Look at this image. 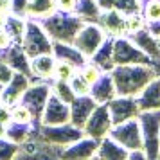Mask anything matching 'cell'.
I'll return each instance as SVG.
<instances>
[{"mask_svg": "<svg viewBox=\"0 0 160 160\" xmlns=\"http://www.w3.org/2000/svg\"><path fill=\"white\" fill-rule=\"evenodd\" d=\"M110 74L115 85L117 95L130 97H137L140 90L157 78L153 65H115Z\"/></svg>", "mask_w": 160, "mask_h": 160, "instance_id": "cell-1", "label": "cell"}, {"mask_svg": "<svg viewBox=\"0 0 160 160\" xmlns=\"http://www.w3.org/2000/svg\"><path fill=\"white\" fill-rule=\"evenodd\" d=\"M38 22L42 23V27L52 42H63V43H72L76 34L85 23L76 13H61V11H54Z\"/></svg>", "mask_w": 160, "mask_h": 160, "instance_id": "cell-2", "label": "cell"}, {"mask_svg": "<svg viewBox=\"0 0 160 160\" xmlns=\"http://www.w3.org/2000/svg\"><path fill=\"white\" fill-rule=\"evenodd\" d=\"M137 119L142 133V151L148 160H157L160 155V110L140 112Z\"/></svg>", "mask_w": 160, "mask_h": 160, "instance_id": "cell-3", "label": "cell"}, {"mask_svg": "<svg viewBox=\"0 0 160 160\" xmlns=\"http://www.w3.org/2000/svg\"><path fill=\"white\" fill-rule=\"evenodd\" d=\"M22 49L29 58L40 56V54H51L52 52V40L49 34L45 32L42 23L34 20V18H27L25 20V31L22 36Z\"/></svg>", "mask_w": 160, "mask_h": 160, "instance_id": "cell-4", "label": "cell"}, {"mask_svg": "<svg viewBox=\"0 0 160 160\" xmlns=\"http://www.w3.org/2000/svg\"><path fill=\"white\" fill-rule=\"evenodd\" d=\"M85 135L81 128L74 126L70 122L65 124H54V126H47V124H40L36 131V138L42 140L45 144L54 146V148H65V146L76 142L78 138Z\"/></svg>", "mask_w": 160, "mask_h": 160, "instance_id": "cell-5", "label": "cell"}, {"mask_svg": "<svg viewBox=\"0 0 160 160\" xmlns=\"http://www.w3.org/2000/svg\"><path fill=\"white\" fill-rule=\"evenodd\" d=\"M113 63L115 65H153V59L146 56L128 36L113 38Z\"/></svg>", "mask_w": 160, "mask_h": 160, "instance_id": "cell-6", "label": "cell"}, {"mask_svg": "<svg viewBox=\"0 0 160 160\" xmlns=\"http://www.w3.org/2000/svg\"><path fill=\"white\" fill-rule=\"evenodd\" d=\"M51 94V81H31L27 90L20 97V104H23L32 113V117L40 122V115H42Z\"/></svg>", "mask_w": 160, "mask_h": 160, "instance_id": "cell-7", "label": "cell"}, {"mask_svg": "<svg viewBox=\"0 0 160 160\" xmlns=\"http://www.w3.org/2000/svg\"><path fill=\"white\" fill-rule=\"evenodd\" d=\"M108 137H112L130 153L142 149V133H140L138 119H130V121H124L121 124H113Z\"/></svg>", "mask_w": 160, "mask_h": 160, "instance_id": "cell-8", "label": "cell"}, {"mask_svg": "<svg viewBox=\"0 0 160 160\" xmlns=\"http://www.w3.org/2000/svg\"><path fill=\"white\" fill-rule=\"evenodd\" d=\"M106 36H108V34L102 31V27L99 23L88 22V23H83V27H81L79 32L74 38L72 45L83 54V56L90 58V56L99 49V45L106 40Z\"/></svg>", "mask_w": 160, "mask_h": 160, "instance_id": "cell-9", "label": "cell"}, {"mask_svg": "<svg viewBox=\"0 0 160 160\" xmlns=\"http://www.w3.org/2000/svg\"><path fill=\"white\" fill-rule=\"evenodd\" d=\"M112 128H113V122H112V117H110L108 106L106 104H97L81 130L87 137L99 142L101 138L108 137Z\"/></svg>", "mask_w": 160, "mask_h": 160, "instance_id": "cell-10", "label": "cell"}, {"mask_svg": "<svg viewBox=\"0 0 160 160\" xmlns=\"http://www.w3.org/2000/svg\"><path fill=\"white\" fill-rule=\"evenodd\" d=\"M15 160H61V157H59V148L45 144L34 137L18 146Z\"/></svg>", "mask_w": 160, "mask_h": 160, "instance_id": "cell-11", "label": "cell"}, {"mask_svg": "<svg viewBox=\"0 0 160 160\" xmlns=\"http://www.w3.org/2000/svg\"><path fill=\"white\" fill-rule=\"evenodd\" d=\"M106 106H108L113 124H121L124 121H130V119H137L138 113H140L137 99L130 97V95H115L110 102H106Z\"/></svg>", "mask_w": 160, "mask_h": 160, "instance_id": "cell-12", "label": "cell"}, {"mask_svg": "<svg viewBox=\"0 0 160 160\" xmlns=\"http://www.w3.org/2000/svg\"><path fill=\"white\" fill-rule=\"evenodd\" d=\"M68 121H70L68 102L61 101V99H58L54 94H51L43 112H42V115H40V124L54 126V124H65V122H68Z\"/></svg>", "mask_w": 160, "mask_h": 160, "instance_id": "cell-13", "label": "cell"}, {"mask_svg": "<svg viewBox=\"0 0 160 160\" xmlns=\"http://www.w3.org/2000/svg\"><path fill=\"white\" fill-rule=\"evenodd\" d=\"M95 151H97V140L83 135L76 142L61 148L59 157L61 160H90L95 157Z\"/></svg>", "mask_w": 160, "mask_h": 160, "instance_id": "cell-14", "label": "cell"}, {"mask_svg": "<svg viewBox=\"0 0 160 160\" xmlns=\"http://www.w3.org/2000/svg\"><path fill=\"white\" fill-rule=\"evenodd\" d=\"M31 78L25 74L15 72V76L11 78L9 83H6L2 90H0V101L8 106H15L20 102V97L23 95V92L27 90V87L31 85Z\"/></svg>", "mask_w": 160, "mask_h": 160, "instance_id": "cell-15", "label": "cell"}, {"mask_svg": "<svg viewBox=\"0 0 160 160\" xmlns=\"http://www.w3.org/2000/svg\"><path fill=\"white\" fill-rule=\"evenodd\" d=\"M95 106H97V102L90 97V94L76 95L72 101L68 102V110H70V121L68 122L78 126V128H83Z\"/></svg>", "mask_w": 160, "mask_h": 160, "instance_id": "cell-16", "label": "cell"}, {"mask_svg": "<svg viewBox=\"0 0 160 160\" xmlns=\"http://www.w3.org/2000/svg\"><path fill=\"white\" fill-rule=\"evenodd\" d=\"M99 25L102 27V31L112 38L117 36H126L128 34V16L117 11H102L99 16Z\"/></svg>", "mask_w": 160, "mask_h": 160, "instance_id": "cell-17", "label": "cell"}, {"mask_svg": "<svg viewBox=\"0 0 160 160\" xmlns=\"http://www.w3.org/2000/svg\"><path fill=\"white\" fill-rule=\"evenodd\" d=\"M88 94H90V97H92L97 104H106V102L112 101L117 95L115 85H113V79H112V74L102 72L101 76L92 83Z\"/></svg>", "mask_w": 160, "mask_h": 160, "instance_id": "cell-18", "label": "cell"}, {"mask_svg": "<svg viewBox=\"0 0 160 160\" xmlns=\"http://www.w3.org/2000/svg\"><path fill=\"white\" fill-rule=\"evenodd\" d=\"M128 38H130L133 43L137 45L140 51L144 52L146 56H149V58L155 61V59L160 58V45H158V38L155 36L153 32H149L148 31V27H140L138 31H135V32H131V34H128Z\"/></svg>", "mask_w": 160, "mask_h": 160, "instance_id": "cell-19", "label": "cell"}, {"mask_svg": "<svg viewBox=\"0 0 160 160\" xmlns=\"http://www.w3.org/2000/svg\"><path fill=\"white\" fill-rule=\"evenodd\" d=\"M140 112H157L160 110V78L157 76L146 85L135 97Z\"/></svg>", "mask_w": 160, "mask_h": 160, "instance_id": "cell-20", "label": "cell"}, {"mask_svg": "<svg viewBox=\"0 0 160 160\" xmlns=\"http://www.w3.org/2000/svg\"><path fill=\"white\" fill-rule=\"evenodd\" d=\"M56 67V58L51 54H40L31 58L29 61V70H31V79L32 81H51Z\"/></svg>", "mask_w": 160, "mask_h": 160, "instance_id": "cell-21", "label": "cell"}, {"mask_svg": "<svg viewBox=\"0 0 160 160\" xmlns=\"http://www.w3.org/2000/svg\"><path fill=\"white\" fill-rule=\"evenodd\" d=\"M0 58L4 59L15 72H20V74H25L31 78V70H29V61L31 58L25 54V51L22 49L20 43H11L6 49V51L0 54Z\"/></svg>", "mask_w": 160, "mask_h": 160, "instance_id": "cell-22", "label": "cell"}, {"mask_svg": "<svg viewBox=\"0 0 160 160\" xmlns=\"http://www.w3.org/2000/svg\"><path fill=\"white\" fill-rule=\"evenodd\" d=\"M40 122L34 121V122H16V121H9L6 124V138H9L11 142L15 144H23L31 138L36 137V131Z\"/></svg>", "mask_w": 160, "mask_h": 160, "instance_id": "cell-23", "label": "cell"}, {"mask_svg": "<svg viewBox=\"0 0 160 160\" xmlns=\"http://www.w3.org/2000/svg\"><path fill=\"white\" fill-rule=\"evenodd\" d=\"M52 56L56 61H65L74 68H81L88 61L87 56H83L72 43H63V42H52Z\"/></svg>", "mask_w": 160, "mask_h": 160, "instance_id": "cell-24", "label": "cell"}, {"mask_svg": "<svg viewBox=\"0 0 160 160\" xmlns=\"http://www.w3.org/2000/svg\"><path fill=\"white\" fill-rule=\"evenodd\" d=\"M95 157L99 160H128L130 151L115 142L112 137H104L97 142V151Z\"/></svg>", "mask_w": 160, "mask_h": 160, "instance_id": "cell-25", "label": "cell"}, {"mask_svg": "<svg viewBox=\"0 0 160 160\" xmlns=\"http://www.w3.org/2000/svg\"><path fill=\"white\" fill-rule=\"evenodd\" d=\"M88 61H92L101 72H110L115 63H113V38L106 36V40L99 45V49L88 58Z\"/></svg>", "mask_w": 160, "mask_h": 160, "instance_id": "cell-26", "label": "cell"}, {"mask_svg": "<svg viewBox=\"0 0 160 160\" xmlns=\"http://www.w3.org/2000/svg\"><path fill=\"white\" fill-rule=\"evenodd\" d=\"M140 16L144 20V25L155 36H160V0H140Z\"/></svg>", "mask_w": 160, "mask_h": 160, "instance_id": "cell-27", "label": "cell"}, {"mask_svg": "<svg viewBox=\"0 0 160 160\" xmlns=\"http://www.w3.org/2000/svg\"><path fill=\"white\" fill-rule=\"evenodd\" d=\"M99 8L102 11H117L122 15L130 16V15H140V8L142 2L140 0H97Z\"/></svg>", "mask_w": 160, "mask_h": 160, "instance_id": "cell-28", "label": "cell"}, {"mask_svg": "<svg viewBox=\"0 0 160 160\" xmlns=\"http://www.w3.org/2000/svg\"><path fill=\"white\" fill-rule=\"evenodd\" d=\"M74 13L79 16L85 23H97L99 22V16H101L102 9L99 8L97 0H78Z\"/></svg>", "mask_w": 160, "mask_h": 160, "instance_id": "cell-29", "label": "cell"}, {"mask_svg": "<svg viewBox=\"0 0 160 160\" xmlns=\"http://www.w3.org/2000/svg\"><path fill=\"white\" fill-rule=\"evenodd\" d=\"M25 20L27 18H20V16H13L8 15L4 20V31L8 32V36L11 38V43H20L25 31Z\"/></svg>", "mask_w": 160, "mask_h": 160, "instance_id": "cell-30", "label": "cell"}, {"mask_svg": "<svg viewBox=\"0 0 160 160\" xmlns=\"http://www.w3.org/2000/svg\"><path fill=\"white\" fill-rule=\"evenodd\" d=\"M56 11L54 0H29V8H27V18L42 20L45 16Z\"/></svg>", "mask_w": 160, "mask_h": 160, "instance_id": "cell-31", "label": "cell"}, {"mask_svg": "<svg viewBox=\"0 0 160 160\" xmlns=\"http://www.w3.org/2000/svg\"><path fill=\"white\" fill-rule=\"evenodd\" d=\"M51 92L58 99H61V101L65 102H70L76 97V94H74L72 87H70V83L68 81H59V79H52L51 81Z\"/></svg>", "mask_w": 160, "mask_h": 160, "instance_id": "cell-32", "label": "cell"}, {"mask_svg": "<svg viewBox=\"0 0 160 160\" xmlns=\"http://www.w3.org/2000/svg\"><path fill=\"white\" fill-rule=\"evenodd\" d=\"M78 68H74L72 65H68L65 61H56L54 67V74H52V79H59V81H70L72 76L76 74ZM51 79V81H52Z\"/></svg>", "mask_w": 160, "mask_h": 160, "instance_id": "cell-33", "label": "cell"}, {"mask_svg": "<svg viewBox=\"0 0 160 160\" xmlns=\"http://www.w3.org/2000/svg\"><path fill=\"white\" fill-rule=\"evenodd\" d=\"M11 121H16V122H34L36 119L32 117V113L23 104L18 102L15 106H11Z\"/></svg>", "mask_w": 160, "mask_h": 160, "instance_id": "cell-34", "label": "cell"}, {"mask_svg": "<svg viewBox=\"0 0 160 160\" xmlns=\"http://www.w3.org/2000/svg\"><path fill=\"white\" fill-rule=\"evenodd\" d=\"M18 153V144L11 142L9 138H0V160H15Z\"/></svg>", "mask_w": 160, "mask_h": 160, "instance_id": "cell-35", "label": "cell"}, {"mask_svg": "<svg viewBox=\"0 0 160 160\" xmlns=\"http://www.w3.org/2000/svg\"><path fill=\"white\" fill-rule=\"evenodd\" d=\"M78 72H79L83 78H85V81H87L90 87H92V83H94V81L102 74L101 70H99V68L94 65V63H92V61H87V63L81 67V68H78Z\"/></svg>", "mask_w": 160, "mask_h": 160, "instance_id": "cell-36", "label": "cell"}, {"mask_svg": "<svg viewBox=\"0 0 160 160\" xmlns=\"http://www.w3.org/2000/svg\"><path fill=\"white\" fill-rule=\"evenodd\" d=\"M68 83H70V87H72V90H74L76 95H85V94L90 92V85L85 81V78H83L78 70H76V74L72 76V79L68 81Z\"/></svg>", "mask_w": 160, "mask_h": 160, "instance_id": "cell-37", "label": "cell"}, {"mask_svg": "<svg viewBox=\"0 0 160 160\" xmlns=\"http://www.w3.org/2000/svg\"><path fill=\"white\" fill-rule=\"evenodd\" d=\"M27 8L29 0H9V15L27 18Z\"/></svg>", "mask_w": 160, "mask_h": 160, "instance_id": "cell-38", "label": "cell"}, {"mask_svg": "<svg viewBox=\"0 0 160 160\" xmlns=\"http://www.w3.org/2000/svg\"><path fill=\"white\" fill-rule=\"evenodd\" d=\"M13 76H15V70H13V68H11L4 59L0 58V85L4 87L6 83H9Z\"/></svg>", "mask_w": 160, "mask_h": 160, "instance_id": "cell-39", "label": "cell"}, {"mask_svg": "<svg viewBox=\"0 0 160 160\" xmlns=\"http://www.w3.org/2000/svg\"><path fill=\"white\" fill-rule=\"evenodd\" d=\"M76 4H78V0H54L56 11H61V13H74Z\"/></svg>", "mask_w": 160, "mask_h": 160, "instance_id": "cell-40", "label": "cell"}, {"mask_svg": "<svg viewBox=\"0 0 160 160\" xmlns=\"http://www.w3.org/2000/svg\"><path fill=\"white\" fill-rule=\"evenodd\" d=\"M9 121H11V106H8V104H4L0 101V122L8 124Z\"/></svg>", "mask_w": 160, "mask_h": 160, "instance_id": "cell-41", "label": "cell"}, {"mask_svg": "<svg viewBox=\"0 0 160 160\" xmlns=\"http://www.w3.org/2000/svg\"><path fill=\"white\" fill-rule=\"evenodd\" d=\"M9 45H11V38L8 36V32L4 31V27H0V54L6 51Z\"/></svg>", "mask_w": 160, "mask_h": 160, "instance_id": "cell-42", "label": "cell"}, {"mask_svg": "<svg viewBox=\"0 0 160 160\" xmlns=\"http://www.w3.org/2000/svg\"><path fill=\"white\" fill-rule=\"evenodd\" d=\"M128 160H148V157L144 155V151L140 149V151H131Z\"/></svg>", "mask_w": 160, "mask_h": 160, "instance_id": "cell-43", "label": "cell"}, {"mask_svg": "<svg viewBox=\"0 0 160 160\" xmlns=\"http://www.w3.org/2000/svg\"><path fill=\"white\" fill-rule=\"evenodd\" d=\"M9 15V0H0V16Z\"/></svg>", "mask_w": 160, "mask_h": 160, "instance_id": "cell-44", "label": "cell"}, {"mask_svg": "<svg viewBox=\"0 0 160 160\" xmlns=\"http://www.w3.org/2000/svg\"><path fill=\"white\" fill-rule=\"evenodd\" d=\"M153 70H155V74H157V76L160 78V58L153 61Z\"/></svg>", "mask_w": 160, "mask_h": 160, "instance_id": "cell-45", "label": "cell"}, {"mask_svg": "<svg viewBox=\"0 0 160 160\" xmlns=\"http://www.w3.org/2000/svg\"><path fill=\"white\" fill-rule=\"evenodd\" d=\"M2 137H6V124L4 122H0V138Z\"/></svg>", "mask_w": 160, "mask_h": 160, "instance_id": "cell-46", "label": "cell"}, {"mask_svg": "<svg viewBox=\"0 0 160 160\" xmlns=\"http://www.w3.org/2000/svg\"><path fill=\"white\" fill-rule=\"evenodd\" d=\"M90 160H99V158H97V157H94V158H90Z\"/></svg>", "mask_w": 160, "mask_h": 160, "instance_id": "cell-47", "label": "cell"}, {"mask_svg": "<svg viewBox=\"0 0 160 160\" xmlns=\"http://www.w3.org/2000/svg\"><path fill=\"white\" fill-rule=\"evenodd\" d=\"M158 45H160V36H158Z\"/></svg>", "mask_w": 160, "mask_h": 160, "instance_id": "cell-48", "label": "cell"}, {"mask_svg": "<svg viewBox=\"0 0 160 160\" xmlns=\"http://www.w3.org/2000/svg\"><path fill=\"white\" fill-rule=\"evenodd\" d=\"M157 160H160V155H158V158H157Z\"/></svg>", "mask_w": 160, "mask_h": 160, "instance_id": "cell-49", "label": "cell"}, {"mask_svg": "<svg viewBox=\"0 0 160 160\" xmlns=\"http://www.w3.org/2000/svg\"><path fill=\"white\" fill-rule=\"evenodd\" d=\"M0 90H2V85H0Z\"/></svg>", "mask_w": 160, "mask_h": 160, "instance_id": "cell-50", "label": "cell"}]
</instances>
